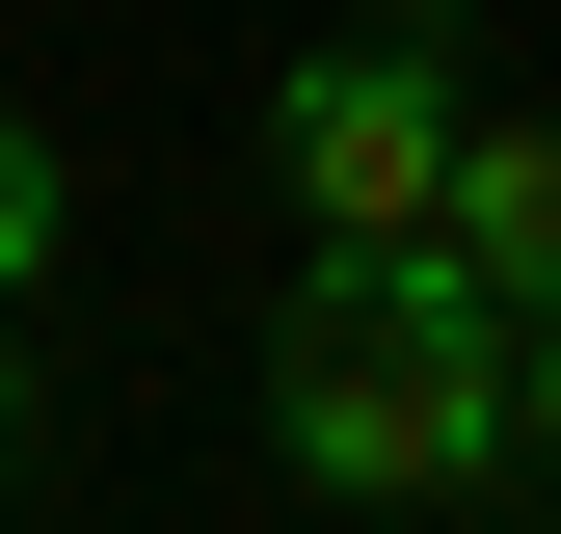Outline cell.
Returning a JSON list of instances; mask_svg holds the SVG:
<instances>
[{
    "label": "cell",
    "mask_w": 561,
    "mask_h": 534,
    "mask_svg": "<svg viewBox=\"0 0 561 534\" xmlns=\"http://www.w3.org/2000/svg\"><path fill=\"white\" fill-rule=\"evenodd\" d=\"M508 348H535V321L455 267V214L321 241V267H295V321H267V454H295L321 508H481V481H535Z\"/></svg>",
    "instance_id": "6da1fadb"
},
{
    "label": "cell",
    "mask_w": 561,
    "mask_h": 534,
    "mask_svg": "<svg viewBox=\"0 0 561 534\" xmlns=\"http://www.w3.org/2000/svg\"><path fill=\"white\" fill-rule=\"evenodd\" d=\"M455 134H481V107H455V54H428V27H321L295 81H267V161H295V214H321V241L455 214Z\"/></svg>",
    "instance_id": "7a4b0ae2"
},
{
    "label": "cell",
    "mask_w": 561,
    "mask_h": 534,
    "mask_svg": "<svg viewBox=\"0 0 561 534\" xmlns=\"http://www.w3.org/2000/svg\"><path fill=\"white\" fill-rule=\"evenodd\" d=\"M455 267H481L508 321L561 294V107H481V134H455Z\"/></svg>",
    "instance_id": "3957f363"
},
{
    "label": "cell",
    "mask_w": 561,
    "mask_h": 534,
    "mask_svg": "<svg viewBox=\"0 0 561 534\" xmlns=\"http://www.w3.org/2000/svg\"><path fill=\"white\" fill-rule=\"evenodd\" d=\"M54 241H81V161H54V134H27V107H0V321H27V294H54Z\"/></svg>",
    "instance_id": "277c9868"
},
{
    "label": "cell",
    "mask_w": 561,
    "mask_h": 534,
    "mask_svg": "<svg viewBox=\"0 0 561 534\" xmlns=\"http://www.w3.org/2000/svg\"><path fill=\"white\" fill-rule=\"evenodd\" d=\"M508 400H535V481H561V294H535V348H508Z\"/></svg>",
    "instance_id": "5b68a950"
},
{
    "label": "cell",
    "mask_w": 561,
    "mask_h": 534,
    "mask_svg": "<svg viewBox=\"0 0 561 534\" xmlns=\"http://www.w3.org/2000/svg\"><path fill=\"white\" fill-rule=\"evenodd\" d=\"M0 454H27V348H0Z\"/></svg>",
    "instance_id": "8992f818"
}]
</instances>
